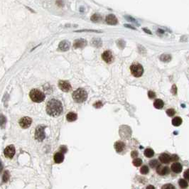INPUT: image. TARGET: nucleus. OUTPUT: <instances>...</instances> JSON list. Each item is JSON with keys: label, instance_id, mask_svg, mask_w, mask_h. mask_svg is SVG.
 Instances as JSON below:
<instances>
[{"label": "nucleus", "instance_id": "nucleus-39", "mask_svg": "<svg viewBox=\"0 0 189 189\" xmlns=\"http://www.w3.org/2000/svg\"><path fill=\"white\" fill-rule=\"evenodd\" d=\"M126 19L129 21H134V22H137L132 17V16H126Z\"/></svg>", "mask_w": 189, "mask_h": 189}, {"label": "nucleus", "instance_id": "nucleus-32", "mask_svg": "<svg viewBox=\"0 0 189 189\" xmlns=\"http://www.w3.org/2000/svg\"><path fill=\"white\" fill-rule=\"evenodd\" d=\"M178 160V157L176 154H173L171 157V161H177Z\"/></svg>", "mask_w": 189, "mask_h": 189}, {"label": "nucleus", "instance_id": "nucleus-42", "mask_svg": "<svg viewBox=\"0 0 189 189\" xmlns=\"http://www.w3.org/2000/svg\"><path fill=\"white\" fill-rule=\"evenodd\" d=\"M143 30L144 31H145V32H146V33H149V34H152V32H151V31H150L149 30H148V29H147V28H143Z\"/></svg>", "mask_w": 189, "mask_h": 189}, {"label": "nucleus", "instance_id": "nucleus-8", "mask_svg": "<svg viewBox=\"0 0 189 189\" xmlns=\"http://www.w3.org/2000/svg\"><path fill=\"white\" fill-rule=\"evenodd\" d=\"M59 87L62 91L66 92V93L70 91V89H71V85H70V83L68 81H65V80L59 81Z\"/></svg>", "mask_w": 189, "mask_h": 189}, {"label": "nucleus", "instance_id": "nucleus-18", "mask_svg": "<svg viewBox=\"0 0 189 189\" xmlns=\"http://www.w3.org/2000/svg\"><path fill=\"white\" fill-rule=\"evenodd\" d=\"M77 118V114H75L74 112H69L66 115V119L68 122H74L75 121Z\"/></svg>", "mask_w": 189, "mask_h": 189}, {"label": "nucleus", "instance_id": "nucleus-25", "mask_svg": "<svg viewBox=\"0 0 189 189\" xmlns=\"http://www.w3.org/2000/svg\"><path fill=\"white\" fill-rule=\"evenodd\" d=\"M149 166L152 167V168H156L159 165V161L156 160V159H154V160H152V161L149 162Z\"/></svg>", "mask_w": 189, "mask_h": 189}, {"label": "nucleus", "instance_id": "nucleus-21", "mask_svg": "<svg viewBox=\"0 0 189 189\" xmlns=\"http://www.w3.org/2000/svg\"><path fill=\"white\" fill-rule=\"evenodd\" d=\"M182 123V119L181 118L179 117H176L175 118H173V120H172V124L173 125L176 127H178L180 126L181 124Z\"/></svg>", "mask_w": 189, "mask_h": 189}, {"label": "nucleus", "instance_id": "nucleus-2", "mask_svg": "<svg viewBox=\"0 0 189 189\" xmlns=\"http://www.w3.org/2000/svg\"><path fill=\"white\" fill-rule=\"evenodd\" d=\"M72 97L75 102L77 103H84L87 100L88 93H87L86 90H85L84 89L78 88L75 91L73 92Z\"/></svg>", "mask_w": 189, "mask_h": 189}, {"label": "nucleus", "instance_id": "nucleus-7", "mask_svg": "<svg viewBox=\"0 0 189 189\" xmlns=\"http://www.w3.org/2000/svg\"><path fill=\"white\" fill-rule=\"evenodd\" d=\"M32 122V119H31L30 117H25L21 118L19 121V125L21 126V127L23 129H27L31 126Z\"/></svg>", "mask_w": 189, "mask_h": 189}, {"label": "nucleus", "instance_id": "nucleus-29", "mask_svg": "<svg viewBox=\"0 0 189 189\" xmlns=\"http://www.w3.org/2000/svg\"><path fill=\"white\" fill-rule=\"evenodd\" d=\"M9 178V173L8 171H5L4 175H3V181L5 183L7 182Z\"/></svg>", "mask_w": 189, "mask_h": 189}, {"label": "nucleus", "instance_id": "nucleus-10", "mask_svg": "<svg viewBox=\"0 0 189 189\" xmlns=\"http://www.w3.org/2000/svg\"><path fill=\"white\" fill-rule=\"evenodd\" d=\"M102 58L108 63H111L113 61V56L110 51H105L102 55Z\"/></svg>", "mask_w": 189, "mask_h": 189}, {"label": "nucleus", "instance_id": "nucleus-35", "mask_svg": "<svg viewBox=\"0 0 189 189\" xmlns=\"http://www.w3.org/2000/svg\"><path fill=\"white\" fill-rule=\"evenodd\" d=\"M171 93L173 95H176V93H177V88L176 86V85H173L172 88H171Z\"/></svg>", "mask_w": 189, "mask_h": 189}, {"label": "nucleus", "instance_id": "nucleus-26", "mask_svg": "<svg viewBox=\"0 0 189 189\" xmlns=\"http://www.w3.org/2000/svg\"><path fill=\"white\" fill-rule=\"evenodd\" d=\"M142 163V160L141 159H135L133 161V165L134 166H140Z\"/></svg>", "mask_w": 189, "mask_h": 189}, {"label": "nucleus", "instance_id": "nucleus-20", "mask_svg": "<svg viewBox=\"0 0 189 189\" xmlns=\"http://www.w3.org/2000/svg\"><path fill=\"white\" fill-rule=\"evenodd\" d=\"M90 19H91V21H93V22H100V21L103 20V17L99 14H94L93 15L90 17Z\"/></svg>", "mask_w": 189, "mask_h": 189}, {"label": "nucleus", "instance_id": "nucleus-33", "mask_svg": "<svg viewBox=\"0 0 189 189\" xmlns=\"http://www.w3.org/2000/svg\"><path fill=\"white\" fill-rule=\"evenodd\" d=\"M148 96H149V98H151V99H153V98L156 97V94L153 91H149V93H148Z\"/></svg>", "mask_w": 189, "mask_h": 189}, {"label": "nucleus", "instance_id": "nucleus-31", "mask_svg": "<svg viewBox=\"0 0 189 189\" xmlns=\"http://www.w3.org/2000/svg\"><path fill=\"white\" fill-rule=\"evenodd\" d=\"M102 106H103V103L100 101H98V102L94 104V107L95 108H102Z\"/></svg>", "mask_w": 189, "mask_h": 189}, {"label": "nucleus", "instance_id": "nucleus-30", "mask_svg": "<svg viewBox=\"0 0 189 189\" xmlns=\"http://www.w3.org/2000/svg\"><path fill=\"white\" fill-rule=\"evenodd\" d=\"M176 112L175 110H173V109H168V110H166V114H168L169 117H172L173 116L174 114H175Z\"/></svg>", "mask_w": 189, "mask_h": 189}, {"label": "nucleus", "instance_id": "nucleus-40", "mask_svg": "<svg viewBox=\"0 0 189 189\" xmlns=\"http://www.w3.org/2000/svg\"><path fill=\"white\" fill-rule=\"evenodd\" d=\"M56 4L59 5V7H62V6H63V2L61 1V0H58V1L56 2Z\"/></svg>", "mask_w": 189, "mask_h": 189}, {"label": "nucleus", "instance_id": "nucleus-17", "mask_svg": "<svg viewBox=\"0 0 189 189\" xmlns=\"http://www.w3.org/2000/svg\"><path fill=\"white\" fill-rule=\"evenodd\" d=\"M124 147H125L124 143L121 141H118L114 144V149L117 151V152H122L124 150Z\"/></svg>", "mask_w": 189, "mask_h": 189}, {"label": "nucleus", "instance_id": "nucleus-41", "mask_svg": "<svg viewBox=\"0 0 189 189\" xmlns=\"http://www.w3.org/2000/svg\"><path fill=\"white\" fill-rule=\"evenodd\" d=\"M125 27H127V28H132V29H134V30H135L136 28H134V27H133V26H129V25H128V24H124V25Z\"/></svg>", "mask_w": 189, "mask_h": 189}, {"label": "nucleus", "instance_id": "nucleus-37", "mask_svg": "<svg viewBox=\"0 0 189 189\" xmlns=\"http://www.w3.org/2000/svg\"><path fill=\"white\" fill-rule=\"evenodd\" d=\"M60 150H61V152H62V153H65V152H67V148H66V147H65V146H62V147H60Z\"/></svg>", "mask_w": 189, "mask_h": 189}, {"label": "nucleus", "instance_id": "nucleus-6", "mask_svg": "<svg viewBox=\"0 0 189 189\" xmlns=\"http://www.w3.org/2000/svg\"><path fill=\"white\" fill-rule=\"evenodd\" d=\"M4 156L8 159H12L15 154V148L13 145H9L5 148L4 151Z\"/></svg>", "mask_w": 189, "mask_h": 189}, {"label": "nucleus", "instance_id": "nucleus-3", "mask_svg": "<svg viewBox=\"0 0 189 189\" xmlns=\"http://www.w3.org/2000/svg\"><path fill=\"white\" fill-rule=\"evenodd\" d=\"M29 96H30V98L31 99V100L34 103H41L44 100L45 98V94L41 92L39 90H37V89H33L30 92V94H29Z\"/></svg>", "mask_w": 189, "mask_h": 189}, {"label": "nucleus", "instance_id": "nucleus-16", "mask_svg": "<svg viewBox=\"0 0 189 189\" xmlns=\"http://www.w3.org/2000/svg\"><path fill=\"white\" fill-rule=\"evenodd\" d=\"M159 161L163 163H168L171 161V157L167 154H161L159 156Z\"/></svg>", "mask_w": 189, "mask_h": 189}, {"label": "nucleus", "instance_id": "nucleus-38", "mask_svg": "<svg viewBox=\"0 0 189 189\" xmlns=\"http://www.w3.org/2000/svg\"><path fill=\"white\" fill-rule=\"evenodd\" d=\"M131 156L132 158H135L138 156V152L137 151H133V152H132V154H131Z\"/></svg>", "mask_w": 189, "mask_h": 189}, {"label": "nucleus", "instance_id": "nucleus-34", "mask_svg": "<svg viewBox=\"0 0 189 189\" xmlns=\"http://www.w3.org/2000/svg\"><path fill=\"white\" fill-rule=\"evenodd\" d=\"M162 188L163 189H165V188H169V189H171V188H175V187L173 186H172L171 184H166V185H164V186H162Z\"/></svg>", "mask_w": 189, "mask_h": 189}, {"label": "nucleus", "instance_id": "nucleus-15", "mask_svg": "<svg viewBox=\"0 0 189 189\" xmlns=\"http://www.w3.org/2000/svg\"><path fill=\"white\" fill-rule=\"evenodd\" d=\"M171 171H173L174 173H179L181 172L182 171V166L181 164L179 163H173L172 165H171Z\"/></svg>", "mask_w": 189, "mask_h": 189}, {"label": "nucleus", "instance_id": "nucleus-43", "mask_svg": "<svg viewBox=\"0 0 189 189\" xmlns=\"http://www.w3.org/2000/svg\"><path fill=\"white\" fill-rule=\"evenodd\" d=\"M147 188H155V187L152 186H149L147 187Z\"/></svg>", "mask_w": 189, "mask_h": 189}, {"label": "nucleus", "instance_id": "nucleus-36", "mask_svg": "<svg viewBox=\"0 0 189 189\" xmlns=\"http://www.w3.org/2000/svg\"><path fill=\"white\" fill-rule=\"evenodd\" d=\"M184 178H186V180H188L189 181V168L188 169H187L186 171L184 172Z\"/></svg>", "mask_w": 189, "mask_h": 189}, {"label": "nucleus", "instance_id": "nucleus-5", "mask_svg": "<svg viewBox=\"0 0 189 189\" xmlns=\"http://www.w3.org/2000/svg\"><path fill=\"white\" fill-rule=\"evenodd\" d=\"M44 128L45 127L43 125H39L36 127L35 132V139L38 142H42L46 137Z\"/></svg>", "mask_w": 189, "mask_h": 189}, {"label": "nucleus", "instance_id": "nucleus-12", "mask_svg": "<svg viewBox=\"0 0 189 189\" xmlns=\"http://www.w3.org/2000/svg\"><path fill=\"white\" fill-rule=\"evenodd\" d=\"M70 42H69L68 41L64 40V41H62L59 43V48L62 51H68L69 49H70Z\"/></svg>", "mask_w": 189, "mask_h": 189}, {"label": "nucleus", "instance_id": "nucleus-24", "mask_svg": "<svg viewBox=\"0 0 189 189\" xmlns=\"http://www.w3.org/2000/svg\"><path fill=\"white\" fill-rule=\"evenodd\" d=\"M178 184H179V186L181 188H186L188 187V183L184 179H180L179 181H178Z\"/></svg>", "mask_w": 189, "mask_h": 189}, {"label": "nucleus", "instance_id": "nucleus-14", "mask_svg": "<svg viewBox=\"0 0 189 189\" xmlns=\"http://www.w3.org/2000/svg\"><path fill=\"white\" fill-rule=\"evenodd\" d=\"M54 161L56 163H62L64 160V156H63V153L62 152H58L54 154Z\"/></svg>", "mask_w": 189, "mask_h": 189}, {"label": "nucleus", "instance_id": "nucleus-22", "mask_svg": "<svg viewBox=\"0 0 189 189\" xmlns=\"http://www.w3.org/2000/svg\"><path fill=\"white\" fill-rule=\"evenodd\" d=\"M160 59L163 62H168L171 60V56L169 54H163L160 57Z\"/></svg>", "mask_w": 189, "mask_h": 189}, {"label": "nucleus", "instance_id": "nucleus-23", "mask_svg": "<svg viewBox=\"0 0 189 189\" xmlns=\"http://www.w3.org/2000/svg\"><path fill=\"white\" fill-rule=\"evenodd\" d=\"M154 152L152 149H147L144 151V155L148 158H151L154 156Z\"/></svg>", "mask_w": 189, "mask_h": 189}, {"label": "nucleus", "instance_id": "nucleus-28", "mask_svg": "<svg viewBox=\"0 0 189 189\" xmlns=\"http://www.w3.org/2000/svg\"><path fill=\"white\" fill-rule=\"evenodd\" d=\"M149 167L147 166H143L140 169V172L142 174H147L149 173Z\"/></svg>", "mask_w": 189, "mask_h": 189}, {"label": "nucleus", "instance_id": "nucleus-13", "mask_svg": "<svg viewBox=\"0 0 189 189\" xmlns=\"http://www.w3.org/2000/svg\"><path fill=\"white\" fill-rule=\"evenodd\" d=\"M157 172L159 175L165 176L169 173V168L167 166H158L157 168Z\"/></svg>", "mask_w": 189, "mask_h": 189}, {"label": "nucleus", "instance_id": "nucleus-4", "mask_svg": "<svg viewBox=\"0 0 189 189\" xmlns=\"http://www.w3.org/2000/svg\"><path fill=\"white\" fill-rule=\"evenodd\" d=\"M130 70L132 74L134 77H139L142 76L144 72V68L142 65L138 63H134L130 66Z\"/></svg>", "mask_w": 189, "mask_h": 189}, {"label": "nucleus", "instance_id": "nucleus-11", "mask_svg": "<svg viewBox=\"0 0 189 189\" xmlns=\"http://www.w3.org/2000/svg\"><path fill=\"white\" fill-rule=\"evenodd\" d=\"M87 45V41L83 38H79V39L75 40V42L73 43V47L75 49H79V48H83Z\"/></svg>", "mask_w": 189, "mask_h": 189}, {"label": "nucleus", "instance_id": "nucleus-9", "mask_svg": "<svg viewBox=\"0 0 189 189\" xmlns=\"http://www.w3.org/2000/svg\"><path fill=\"white\" fill-rule=\"evenodd\" d=\"M106 23L110 24V25H116L118 23V20L115 15L114 14H108L105 18Z\"/></svg>", "mask_w": 189, "mask_h": 189}, {"label": "nucleus", "instance_id": "nucleus-27", "mask_svg": "<svg viewBox=\"0 0 189 189\" xmlns=\"http://www.w3.org/2000/svg\"><path fill=\"white\" fill-rule=\"evenodd\" d=\"M93 43L94 46H95L97 47H100L102 45V41H100V39L99 38H94L93 41Z\"/></svg>", "mask_w": 189, "mask_h": 189}, {"label": "nucleus", "instance_id": "nucleus-1", "mask_svg": "<svg viewBox=\"0 0 189 189\" xmlns=\"http://www.w3.org/2000/svg\"><path fill=\"white\" fill-rule=\"evenodd\" d=\"M46 112L51 117H58L63 112L62 103L56 99L49 100L46 105Z\"/></svg>", "mask_w": 189, "mask_h": 189}, {"label": "nucleus", "instance_id": "nucleus-19", "mask_svg": "<svg viewBox=\"0 0 189 189\" xmlns=\"http://www.w3.org/2000/svg\"><path fill=\"white\" fill-rule=\"evenodd\" d=\"M163 105H164V103H163V101L160 100V99H157L154 103V108H157V109H161V108H163Z\"/></svg>", "mask_w": 189, "mask_h": 189}]
</instances>
